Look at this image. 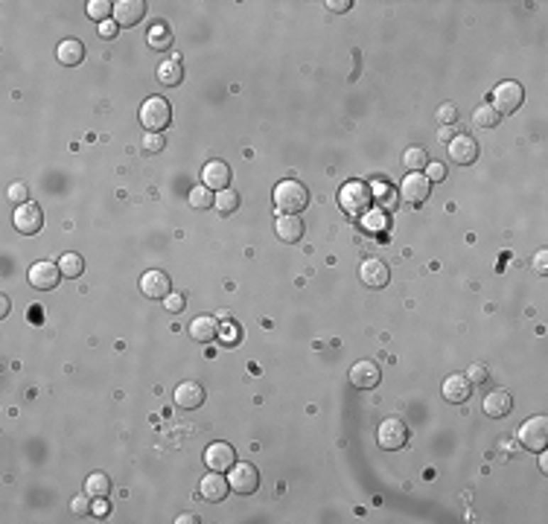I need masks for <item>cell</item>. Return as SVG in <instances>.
<instances>
[{"label":"cell","instance_id":"cell-1","mask_svg":"<svg viewBox=\"0 0 548 524\" xmlns=\"http://www.w3.org/2000/svg\"><path fill=\"white\" fill-rule=\"evenodd\" d=\"M373 204V189L362 181H347L341 189H339V207L353 216V218H362Z\"/></svg>","mask_w":548,"mask_h":524},{"label":"cell","instance_id":"cell-2","mask_svg":"<svg viewBox=\"0 0 548 524\" xmlns=\"http://www.w3.org/2000/svg\"><path fill=\"white\" fill-rule=\"evenodd\" d=\"M307 204H309V192L300 181L289 178V181H280L278 186H274V207H278L280 213H295L297 216V213L307 210Z\"/></svg>","mask_w":548,"mask_h":524},{"label":"cell","instance_id":"cell-3","mask_svg":"<svg viewBox=\"0 0 548 524\" xmlns=\"http://www.w3.org/2000/svg\"><path fill=\"white\" fill-rule=\"evenodd\" d=\"M141 123L146 131H163L172 123V108L163 96H149L141 105Z\"/></svg>","mask_w":548,"mask_h":524},{"label":"cell","instance_id":"cell-4","mask_svg":"<svg viewBox=\"0 0 548 524\" xmlns=\"http://www.w3.org/2000/svg\"><path fill=\"white\" fill-rule=\"evenodd\" d=\"M522 102H525V88L519 85V82H513V79L502 82V85H496V91H493V108H496L499 117L519 111Z\"/></svg>","mask_w":548,"mask_h":524},{"label":"cell","instance_id":"cell-5","mask_svg":"<svg viewBox=\"0 0 548 524\" xmlns=\"http://www.w3.org/2000/svg\"><path fill=\"white\" fill-rule=\"evenodd\" d=\"M376 443L379 449H385V452H400L408 446V425L397 417H388L385 423H382L376 428Z\"/></svg>","mask_w":548,"mask_h":524},{"label":"cell","instance_id":"cell-6","mask_svg":"<svg viewBox=\"0 0 548 524\" xmlns=\"http://www.w3.org/2000/svg\"><path fill=\"white\" fill-rule=\"evenodd\" d=\"M429 196H432V184H429V178H426L423 172H408V175L402 178L400 199H402L405 204L420 207V204L429 201Z\"/></svg>","mask_w":548,"mask_h":524},{"label":"cell","instance_id":"cell-7","mask_svg":"<svg viewBox=\"0 0 548 524\" xmlns=\"http://www.w3.org/2000/svg\"><path fill=\"white\" fill-rule=\"evenodd\" d=\"M228 484L236 495H254L260 489V472L257 466L251 463H234L231 466V475H228Z\"/></svg>","mask_w":548,"mask_h":524},{"label":"cell","instance_id":"cell-8","mask_svg":"<svg viewBox=\"0 0 548 524\" xmlns=\"http://www.w3.org/2000/svg\"><path fill=\"white\" fill-rule=\"evenodd\" d=\"M12 225H15V230L23 233V236H35V233H41V228H44V213H41L38 204L26 201V204L15 207Z\"/></svg>","mask_w":548,"mask_h":524},{"label":"cell","instance_id":"cell-9","mask_svg":"<svg viewBox=\"0 0 548 524\" xmlns=\"http://www.w3.org/2000/svg\"><path fill=\"white\" fill-rule=\"evenodd\" d=\"M519 443L531 452H542L548 443V420L545 417H531L519 425Z\"/></svg>","mask_w":548,"mask_h":524},{"label":"cell","instance_id":"cell-10","mask_svg":"<svg viewBox=\"0 0 548 524\" xmlns=\"http://www.w3.org/2000/svg\"><path fill=\"white\" fill-rule=\"evenodd\" d=\"M30 286L33 289H38V291H50V289H56L59 286V280H62V268L56 265V262H47V260H41V262H33L30 265Z\"/></svg>","mask_w":548,"mask_h":524},{"label":"cell","instance_id":"cell-11","mask_svg":"<svg viewBox=\"0 0 548 524\" xmlns=\"http://www.w3.org/2000/svg\"><path fill=\"white\" fill-rule=\"evenodd\" d=\"M347 379H350V384H353L356 391H371V388H376V384H379L382 373H379V364H376V362H371V358H362V362H356V364L350 367Z\"/></svg>","mask_w":548,"mask_h":524},{"label":"cell","instance_id":"cell-12","mask_svg":"<svg viewBox=\"0 0 548 524\" xmlns=\"http://www.w3.org/2000/svg\"><path fill=\"white\" fill-rule=\"evenodd\" d=\"M446 149H449V157L458 163V167H470V163L478 160V143L470 134H455Z\"/></svg>","mask_w":548,"mask_h":524},{"label":"cell","instance_id":"cell-13","mask_svg":"<svg viewBox=\"0 0 548 524\" xmlns=\"http://www.w3.org/2000/svg\"><path fill=\"white\" fill-rule=\"evenodd\" d=\"M359 280H362L368 289H385L388 280H391V268L382 262V260L371 257V260H365V262L359 265Z\"/></svg>","mask_w":548,"mask_h":524},{"label":"cell","instance_id":"cell-14","mask_svg":"<svg viewBox=\"0 0 548 524\" xmlns=\"http://www.w3.org/2000/svg\"><path fill=\"white\" fill-rule=\"evenodd\" d=\"M236 463V449L231 443H213L204 452V466L213 472H231V466Z\"/></svg>","mask_w":548,"mask_h":524},{"label":"cell","instance_id":"cell-15","mask_svg":"<svg viewBox=\"0 0 548 524\" xmlns=\"http://www.w3.org/2000/svg\"><path fill=\"white\" fill-rule=\"evenodd\" d=\"M473 396V381L464 376V373H452L444 379V399L452 402V405H464Z\"/></svg>","mask_w":548,"mask_h":524},{"label":"cell","instance_id":"cell-16","mask_svg":"<svg viewBox=\"0 0 548 524\" xmlns=\"http://www.w3.org/2000/svg\"><path fill=\"white\" fill-rule=\"evenodd\" d=\"M274 233H278V239L286 245L300 242L304 239V222H300V216H295V213H280L274 218Z\"/></svg>","mask_w":548,"mask_h":524},{"label":"cell","instance_id":"cell-17","mask_svg":"<svg viewBox=\"0 0 548 524\" xmlns=\"http://www.w3.org/2000/svg\"><path fill=\"white\" fill-rule=\"evenodd\" d=\"M228 489H231L228 478H225L222 472H213V469H210V475H204V478H202V484H199L202 498H204V501H210V504H219L222 498H228Z\"/></svg>","mask_w":548,"mask_h":524},{"label":"cell","instance_id":"cell-18","mask_svg":"<svg viewBox=\"0 0 548 524\" xmlns=\"http://www.w3.org/2000/svg\"><path fill=\"white\" fill-rule=\"evenodd\" d=\"M141 291H143L149 300H163V297L172 291V283H170V277H167L163 271L152 268V271H146L143 277H141Z\"/></svg>","mask_w":548,"mask_h":524},{"label":"cell","instance_id":"cell-19","mask_svg":"<svg viewBox=\"0 0 548 524\" xmlns=\"http://www.w3.org/2000/svg\"><path fill=\"white\" fill-rule=\"evenodd\" d=\"M202 184L207 186V189H228L231 186V167L228 163H222V160H210V163H204V169H202Z\"/></svg>","mask_w":548,"mask_h":524},{"label":"cell","instance_id":"cell-20","mask_svg":"<svg viewBox=\"0 0 548 524\" xmlns=\"http://www.w3.org/2000/svg\"><path fill=\"white\" fill-rule=\"evenodd\" d=\"M143 15H146V0H120V4H114V21L120 26L141 23Z\"/></svg>","mask_w":548,"mask_h":524},{"label":"cell","instance_id":"cell-21","mask_svg":"<svg viewBox=\"0 0 548 524\" xmlns=\"http://www.w3.org/2000/svg\"><path fill=\"white\" fill-rule=\"evenodd\" d=\"M204 402V388L199 381H181L175 388V405L184 411H196Z\"/></svg>","mask_w":548,"mask_h":524},{"label":"cell","instance_id":"cell-22","mask_svg":"<svg viewBox=\"0 0 548 524\" xmlns=\"http://www.w3.org/2000/svg\"><path fill=\"white\" fill-rule=\"evenodd\" d=\"M510 408H513V399H510L508 391H493V394L484 396V413H487V417H493V420L508 417Z\"/></svg>","mask_w":548,"mask_h":524},{"label":"cell","instance_id":"cell-23","mask_svg":"<svg viewBox=\"0 0 548 524\" xmlns=\"http://www.w3.org/2000/svg\"><path fill=\"white\" fill-rule=\"evenodd\" d=\"M56 59H59L65 67L82 65V59H85V44H82L79 38H65V41L56 47Z\"/></svg>","mask_w":548,"mask_h":524},{"label":"cell","instance_id":"cell-24","mask_svg":"<svg viewBox=\"0 0 548 524\" xmlns=\"http://www.w3.org/2000/svg\"><path fill=\"white\" fill-rule=\"evenodd\" d=\"M190 335H193V341H199V344L213 341V338L219 335V323H216V318H210V315L196 318L193 323H190Z\"/></svg>","mask_w":548,"mask_h":524},{"label":"cell","instance_id":"cell-25","mask_svg":"<svg viewBox=\"0 0 548 524\" xmlns=\"http://www.w3.org/2000/svg\"><path fill=\"white\" fill-rule=\"evenodd\" d=\"M146 41H149V47L152 50H158V52H167L170 47H172V30L167 23H152L149 26V33H146Z\"/></svg>","mask_w":548,"mask_h":524},{"label":"cell","instance_id":"cell-26","mask_svg":"<svg viewBox=\"0 0 548 524\" xmlns=\"http://www.w3.org/2000/svg\"><path fill=\"white\" fill-rule=\"evenodd\" d=\"M85 492L91 495L94 501L108 498V495H111V478H108L105 472H94V475H88V481H85Z\"/></svg>","mask_w":548,"mask_h":524},{"label":"cell","instance_id":"cell-27","mask_svg":"<svg viewBox=\"0 0 548 524\" xmlns=\"http://www.w3.org/2000/svg\"><path fill=\"white\" fill-rule=\"evenodd\" d=\"M402 167H405L408 172H423V169L429 167L426 149H423V146H408V149L402 152Z\"/></svg>","mask_w":548,"mask_h":524},{"label":"cell","instance_id":"cell-28","mask_svg":"<svg viewBox=\"0 0 548 524\" xmlns=\"http://www.w3.org/2000/svg\"><path fill=\"white\" fill-rule=\"evenodd\" d=\"M158 79H160V85H167V88L181 85V79H184V67H181V62H178V59L163 62V65L158 67Z\"/></svg>","mask_w":548,"mask_h":524},{"label":"cell","instance_id":"cell-29","mask_svg":"<svg viewBox=\"0 0 548 524\" xmlns=\"http://www.w3.org/2000/svg\"><path fill=\"white\" fill-rule=\"evenodd\" d=\"M239 204H242V199H239V192H234L231 186L228 189H222V192H216V199H213V207L222 213V216H234L236 210H239Z\"/></svg>","mask_w":548,"mask_h":524},{"label":"cell","instance_id":"cell-30","mask_svg":"<svg viewBox=\"0 0 548 524\" xmlns=\"http://www.w3.org/2000/svg\"><path fill=\"white\" fill-rule=\"evenodd\" d=\"M59 268H62V277L76 280V277H82V271H85V260H82L79 254H65L59 260Z\"/></svg>","mask_w":548,"mask_h":524},{"label":"cell","instance_id":"cell-31","mask_svg":"<svg viewBox=\"0 0 548 524\" xmlns=\"http://www.w3.org/2000/svg\"><path fill=\"white\" fill-rule=\"evenodd\" d=\"M213 192L204 186V184H199V186H193L190 189V196H187V201H190V207L193 210H207V207H213Z\"/></svg>","mask_w":548,"mask_h":524},{"label":"cell","instance_id":"cell-32","mask_svg":"<svg viewBox=\"0 0 548 524\" xmlns=\"http://www.w3.org/2000/svg\"><path fill=\"white\" fill-rule=\"evenodd\" d=\"M499 120H502V117L496 114V108L487 105V102H484V105H478V108H476V114H473V123H476V126H481V128H493V126H499Z\"/></svg>","mask_w":548,"mask_h":524},{"label":"cell","instance_id":"cell-33","mask_svg":"<svg viewBox=\"0 0 548 524\" xmlns=\"http://www.w3.org/2000/svg\"><path fill=\"white\" fill-rule=\"evenodd\" d=\"M111 12H114V4H108V0H91L88 4V18L99 21V23L111 18Z\"/></svg>","mask_w":548,"mask_h":524},{"label":"cell","instance_id":"cell-34","mask_svg":"<svg viewBox=\"0 0 548 524\" xmlns=\"http://www.w3.org/2000/svg\"><path fill=\"white\" fill-rule=\"evenodd\" d=\"M434 120L437 123H441V126H455L458 123V105H452V102H444L441 108H437V111H434Z\"/></svg>","mask_w":548,"mask_h":524},{"label":"cell","instance_id":"cell-35","mask_svg":"<svg viewBox=\"0 0 548 524\" xmlns=\"http://www.w3.org/2000/svg\"><path fill=\"white\" fill-rule=\"evenodd\" d=\"M70 513H73V515H91V513H94V498H91L88 492L76 495V498L70 501Z\"/></svg>","mask_w":548,"mask_h":524},{"label":"cell","instance_id":"cell-36","mask_svg":"<svg viewBox=\"0 0 548 524\" xmlns=\"http://www.w3.org/2000/svg\"><path fill=\"white\" fill-rule=\"evenodd\" d=\"M184 306H187V300H184V294H178V291H170L167 297H163V309L172 312V315L184 312Z\"/></svg>","mask_w":548,"mask_h":524},{"label":"cell","instance_id":"cell-37","mask_svg":"<svg viewBox=\"0 0 548 524\" xmlns=\"http://www.w3.org/2000/svg\"><path fill=\"white\" fill-rule=\"evenodd\" d=\"M9 201L15 204V207H21V204H26V199H30V192H26V184H21V181H15L12 186H9Z\"/></svg>","mask_w":548,"mask_h":524},{"label":"cell","instance_id":"cell-38","mask_svg":"<svg viewBox=\"0 0 548 524\" xmlns=\"http://www.w3.org/2000/svg\"><path fill=\"white\" fill-rule=\"evenodd\" d=\"M423 175L429 178V184H441L446 178V167H444V163H432L429 160V167L423 169Z\"/></svg>","mask_w":548,"mask_h":524},{"label":"cell","instance_id":"cell-39","mask_svg":"<svg viewBox=\"0 0 548 524\" xmlns=\"http://www.w3.org/2000/svg\"><path fill=\"white\" fill-rule=\"evenodd\" d=\"M163 146V137H160V131H149L146 137H143V152H149V155H155V152H160Z\"/></svg>","mask_w":548,"mask_h":524},{"label":"cell","instance_id":"cell-40","mask_svg":"<svg viewBox=\"0 0 548 524\" xmlns=\"http://www.w3.org/2000/svg\"><path fill=\"white\" fill-rule=\"evenodd\" d=\"M464 376H467L473 384H484L490 373H487V367H484V364H478V362H476V364H470V367H467V373H464Z\"/></svg>","mask_w":548,"mask_h":524},{"label":"cell","instance_id":"cell-41","mask_svg":"<svg viewBox=\"0 0 548 524\" xmlns=\"http://www.w3.org/2000/svg\"><path fill=\"white\" fill-rule=\"evenodd\" d=\"M373 199H379V201H382V207H385V210H394V204H397L394 189H385V186H379V189L373 192Z\"/></svg>","mask_w":548,"mask_h":524},{"label":"cell","instance_id":"cell-42","mask_svg":"<svg viewBox=\"0 0 548 524\" xmlns=\"http://www.w3.org/2000/svg\"><path fill=\"white\" fill-rule=\"evenodd\" d=\"M534 271L542 274V277L548 274V251H545V247H539V251L534 254Z\"/></svg>","mask_w":548,"mask_h":524},{"label":"cell","instance_id":"cell-43","mask_svg":"<svg viewBox=\"0 0 548 524\" xmlns=\"http://www.w3.org/2000/svg\"><path fill=\"white\" fill-rule=\"evenodd\" d=\"M120 33V23L117 21H102L99 23V38H114Z\"/></svg>","mask_w":548,"mask_h":524},{"label":"cell","instance_id":"cell-44","mask_svg":"<svg viewBox=\"0 0 548 524\" xmlns=\"http://www.w3.org/2000/svg\"><path fill=\"white\" fill-rule=\"evenodd\" d=\"M353 4H350V0H327V9H330V12H336V15H341V12H347Z\"/></svg>","mask_w":548,"mask_h":524},{"label":"cell","instance_id":"cell-45","mask_svg":"<svg viewBox=\"0 0 548 524\" xmlns=\"http://www.w3.org/2000/svg\"><path fill=\"white\" fill-rule=\"evenodd\" d=\"M437 137H441V140H446V143H449L452 137H455V131H452L449 126H441V128H437Z\"/></svg>","mask_w":548,"mask_h":524},{"label":"cell","instance_id":"cell-46","mask_svg":"<svg viewBox=\"0 0 548 524\" xmlns=\"http://www.w3.org/2000/svg\"><path fill=\"white\" fill-rule=\"evenodd\" d=\"M9 309H12V303H9V297L4 294V297H0V318H6V315H9Z\"/></svg>","mask_w":548,"mask_h":524},{"label":"cell","instance_id":"cell-47","mask_svg":"<svg viewBox=\"0 0 548 524\" xmlns=\"http://www.w3.org/2000/svg\"><path fill=\"white\" fill-rule=\"evenodd\" d=\"M175 521H178V524H196L199 518H196V515H190V513H184V515H178Z\"/></svg>","mask_w":548,"mask_h":524},{"label":"cell","instance_id":"cell-48","mask_svg":"<svg viewBox=\"0 0 548 524\" xmlns=\"http://www.w3.org/2000/svg\"><path fill=\"white\" fill-rule=\"evenodd\" d=\"M539 469H542V472H548V457L539 452Z\"/></svg>","mask_w":548,"mask_h":524}]
</instances>
